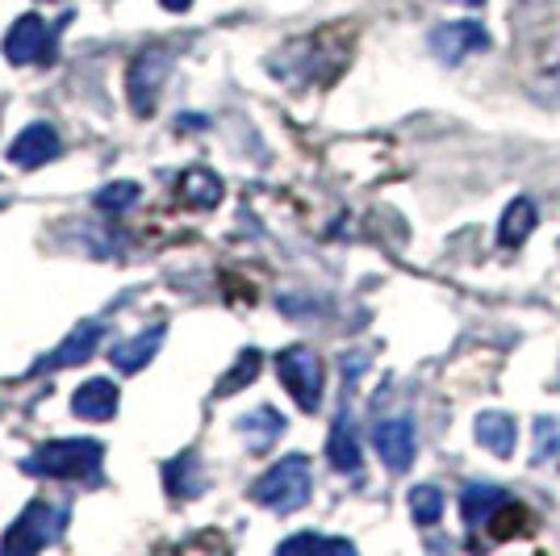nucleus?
<instances>
[{
    "mask_svg": "<svg viewBox=\"0 0 560 556\" xmlns=\"http://www.w3.org/2000/svg\"><path fill=\"white\" fill-rule=\"evenodd\" d=\"M167 326H151V331H139L135 339H121V344H114L109 348V360H114L117 372H139L147 369L151 360H155V351H160V344H164Z\"/></svg>",
    "mask_w": 560,
    "mask_h": 556,
    "instance_id": "obj_12",
    "label": "nucleus"
},
{
    "mask_svg": "<svg viewBox=\"0 0 560 556\" xmlns=\"http://www.w3.org/2000/svg\"><path fill=\"white\" fill-rule=\"evenodd\" d=\"M59 151H63V142H59L55 126H47V121H30L22 135L9 142V160L18 163V167H25V172L59 160Z\"/></svg>",
    "mask_w": 560,
    "mask_h": 556,
    "instance_id": "obj_10",
    "label": "nucleus"
},
{
    "mask_svg": "<svg viewBox=\"0 0 560 556\" xmlns=\"http://www.w3.org/2000/svg\"><path fill=\"white\" fill-rule=\"evenodd\" d=\"M117 406H121V394H117L114 381H105V377L84 381V385L71 394V410H75L80 418H89V422H105V418H114Z\"/></svg>",
    "mask_w": 560,
    "mask_h": 556,
    "instance_id": "obj_11",
    "label": "nucleus"
},
{
    "mask_svg": "<svg viewBox=\"0 0 560 556\" xmlns=\"http://www.w3.org/2000/svg\"><path fill=\"white\" fill-rule=\"evenodd\" d=\"M277 372L305 415H314L323 406V360H318V351L293 344L277 356Z\"/></svg>",
    "mask_w": 560,
    "mask_h": 556,
    "instance_id": "obj_4",
    "label": "nucleus"
},
{
    "mask_svg": "<svg viewBox=\"0 0 560 556\" xmlns=\"http://www.w3.org/2000/svg\"><path fill=\"white\" fill-rule=\"evenodd\" d=\"M327 456L339 473H360V440H355V427H351V415L339 410L335 422H330L327 436Z\"/></svg>",
    "mask_w": 560,
    "mask_h": 556,
    "instance_id": "obj_14",
    "label": "nucleus"
},
{
    "mask_svg": "<svg viewBox=\"0 0 560 556\" xmlns=\"http://www.w3.org/2000/svg\"><path fill=\"white\" fill-rule=\"evenodd\" d=\"M180 197H185L188 206L210 209L222 201V181L213 172H206V167H192V172H185V181H180Z\"/></svg>",
    "mask_w": 560,
    "mask_h": 556,
    "instance_id": "obj_19",
    "label": "nucleus"
},
{
    "mask_svg": "<svg viewBox=\"0 0 560 556\" xmlns=\"http://www.w3.org/2000/svg\"><path fill=\"white\" fill-rule=\"evenodd\" d=\"M410 514L419 528H435L444 519V494L435 486H415L410 489Z\"/></svg>",
    "mask_w": 560,
    "mask_h": 556,
    "instance_id": "obj_20",
    "label": "nucleus"
},
{
    "mask_svg": "<svg viewBox=\"0 0 560 556\" xmlns=\"http://www.w3.org/2000/svg\"><path fill=\"white\" fill-rule=\"evenodd\" d=\"M135 201H139V185L135 181H114V185H105L96 193V209H105V213H121Z\"/></svg>",
    "mask_w": 560,
    "mask_h": 556,
    "instance_id": "obj_22",
    "label": "nucleus"
},
{
    "mask_svg": "<svg viewBox=\"0 0 560 556\" xmlns=\"http://www.w3.org/2000/svg\"><path fill=\"white\" fill-rule=\"evenodd\" d=\"M4 59L13 68H25V63H50V38H47V22L38 13H22L18 22L9 25L4 34Z\"/></svg>",
    "mask_w": 560,
    "mask_h": 556,
    "instance_id": "obj_7",
    "label": "nucleus"
},
{
    "mask_svg": "<svg viewBox=\"0 0 560 556\" xmlns=\"http://www.w3.org/2000/svg\"><path fill=\"white\" fill-rule=\"evenodd\" d=\"M256 372H259V351L256 348H247V351H238V360H234V369L218 381V394L222 397H231L238 394V385H247V381H256Z\"/></svg>",
    "mask_w": 560,
    "mask_h": 556,
    "instance_id": "obj_21",
    "label": "nucleus"
},
{
    "mask_svg": "<svg viewBox=\"0 0 560 556\" xmlns=\"http://www.w3.org/2000/svg\"><path fill=\"white\" fill-rule=\"evenodd\" d=\"M373 448L381 464L389 473H406L415 464V452H419V436H415V422L410 418H381L373 427Z\"/></svg>",
    "mask_w": 560,
    "mask_h": 556,
    "instance_id": "obj_8",
    "label": "nucleus"
},
{
    "mask_svg": "<svg viewBox=\"0 0 560 556\" xmlns=\"http://www.w3.org/2000/svg\"><path fill=\"white\" fill-rule=\"evenodd\" d=\"M506 502V489L498 486H468L460 494V514H465L468 528H486L493 519V510Z\"/></svg>",
    "mask_w": 560,
    "mask_h": 556,
    "instance_id": "obj_17",
    "label": "nucleus"
},
{
    "mask_svg": "<svg viewBox=\"0 0 560 556\" xmlns=\"http://www.w3.org/2000/svg\"><path fill=\"white\" fill-rule=\"evenodd\" d=\"M490 523H506V528H493V535H498V540H511V535L527 532V523H532V514H527V510H523V507H506V502H502V507L493 510V519H490Z\"/></svg>",
    "mask_w": 560,
    "mask_h": 556,
    "instance_id": "obj_24",
    "label": "nucleus"
},
{
    "mask_svg": "<svg viewBox=\"0 0 560 556\" xmlns=\"http://www.w3.org/2000/svg\"><path fill=\"white\" fill-rule=\"evenodd\" d=\"M456 4H472V9H477V4H486V0H456Z\"/></svg>",
    "mask_w": 560,
    "mask_h": 556,
    "instance_id": "obj_27",
    "label": "nucleus"
},
{
    "mask_svg": "<svg viewBox=\"0 0 560 556\" xmlns=\"http://www.w3.org/2000/svg\"><path fill=\"white\" fill-rule=\"evenodd\" d=\"M298 548H335V553H351L348 540H330V535H314V532L289 535V540L280 544V553H298Z\"/></svg>",
    "mask_w": 560,
    "mask_h": 556,
    "instance_id": "obj_25",
    "label": "nucleus"
},
{
    "mask_svg": "<svg viewBox=\"0 0 560 556\" xmlns=\"http://www.w3.org/2000/svg\"><path fill=\"white\" fill-rule=\"evenodd\" d=\"M164 486L172 498H192V494H201V473H197V456H192V452H180L176 461L164 464Z\"/></svg>",
    "mask_w": 560,
    "mask_h": 556,
    "instance_id": "obj_18",
    "label": "nucleus"
},
{
    "mask_svg": "<svg viewBox=\"0 0 560 556\" xmlns=\"http://www.w3.org/2000/svg\"><path fill=\"white\" fill-rule=\"evenodd\" d=\"M238 436L252 443L256 452H264V448H272V440L284 436V415L272 410V406H259V410L238 418Z\"/></svg>",
    "mask_w": 560,
    "mask_h": 556,
    "instance_id": "obj_15",
    "label": "nucleus"
},
{
    "mask_svg": "<svg viewBox=\"0 0 560 556\" xmlns=\"http://www.w3.org/2000/svg\"><path fill=\"white\" fill-rule=\"evenodd\" d=\"M560 461V422L557 418H536V464Z\"/></svg>",
    "mask_w": 560,
    "mask_h": 556,
    "instance_id": "obj_23",
    "label": "nucleus"
},
{
    "mask_svg": "<svg viewBox=\"0 0 560 556\" xmlns=\"http://www.w3.org/2000/svg\"><path fill=\"white\" fill-rule=\"evenodd\" d=\"M167 71H172V55H167V50L151 47V50H139V55H135V63H130V71H126V96H130L135 117L155 114Z\"/></svg>",
    "mask_w": 560,
    "mask_h": 556,
    "instance_id": "obj_5",
    "label": "nucleus"
},
{
    "mask_svg": "<svg viewBox=\"0 0 560 556\" xmlns=\"http://www.w3.org/2000/svg\"><path fill=\"white\" fill-rule=\"evenodd\" d=\"M536 231V201L532 197H514L506 213H502V227H498V243L502 247H523V239Z\"/></svg>",
    "mask_w": 560,
    "mask_h": 556,
    "instance_id": "obj_16",
    "label": "nucleus"
},
{
    "mask_svg": "<svg viewBox=\"0 0 560 556\" xmlns=\"http://www.w3.org/2000/svg\"><path fill=\"white\" fill-rule=\"evenodd\" d=\"M101 335H105V326L93 323V318L75 323L68 335H63V344H59V348H50L43 360H34L30 372L38 377V372H59V369H71V364H84V360L96 351V344H101Z\"/></svg>",
    "mask_w": 560,
    "mask_h": 556,
    "instance_id": "obj_9",
    "label": "nucleus"
},
{
    "mask_svg": "<svg viewBox=\"0 0 560 556\" xmlns=\"http://www.w3.org/2000/svg\"><path fill=\"white\" fill-rule=\"evenodd\" d=\"M472 436L481 448H490L493 456H514V443H518V427H514L511 415H502V410H486V415H477L472 422Z\"/></svg>",
    "mask_w": 560,
    "mask_h": 556,
    "instance_id": "obj_13",
    "label": "nucleus"
},
{
    "mask_svg": "<svg viewBox=\"0 0 560 556\" xmlns=\"http://www.w3.org/2000/svg\"><path fill=\"white\" fill-rule=\"evenodd\" d=\"M490 47H493L490 30L481 22H472V18H465V22H444L431 30V55H435L440 63H460L468 55L490 50Z\"/></svg>",
    "mask_w": 560,
    "mask_h": 556,
    "instance_id": "obj_6",
    "label": "nucleus"
},
{
    "mask_svg": "<svg viewBox=\"0 0 560 556\" xmlns=\"http://www.w3.org/2000/svg\"><path fill=\"white\" fill-rule=\"evenodd\" d=\"M68 532V507L59 502H30V507L18 514V523L4 532L0 540V553L4 556H25V553H43L50 544H59V535Z\"/></svg>",
    "mask_w": 560,
    "mask_h": 556,
    "instance_id": "obj_3",
    "label": "nucleus"
},
{
    "mask_svg": "<svg viewBox=\"0 0 560 556\" xmlns=\"http://www.w3.org/2000/svg\"><path fill=\"white\" fill-rule=\"evenodd\" d=\"M101 461H105V448L96 440H50L25 461V473L55 477V482H89L96 477Z\"/></svg>",
    "mask_w": 560,
    "mask_h": 556,
    "instance_id": "obj_2",
    "label": "nucleus"
},
{
    "mask_svg": "<svg viewBox=\"0 0 560 556\" xmlns=\"http://www.w3.org/2000/svg\"><path fill=\"white\" fill-rule=\"evenodd\" d=\"M310 489H314V473H310V456L305 452H289L280 456L268 473H259L252 482V502L277 510V514H293L310 502Z\"/></svg>",
    "mask_w": 560,
    "mask_h": 556,
    "instance_id": "obj_1",
    "label": "nucleus"
},
{
    "mask_svg": "<svg viewBox=\"0 0 560 556\" xmlns=\"http://www.w3.org/2000/svg\"><path fill=\"white\" fill-rule=\"evenodd\" d=\"M160 4H164L167 13H188L192 9V0H160Z\"/></svg>",
    "mask_w": 560,
    "mask_h": 556,
    "instance_id": "obj_26",
    "label": "nucleus"
}]
</instances>
